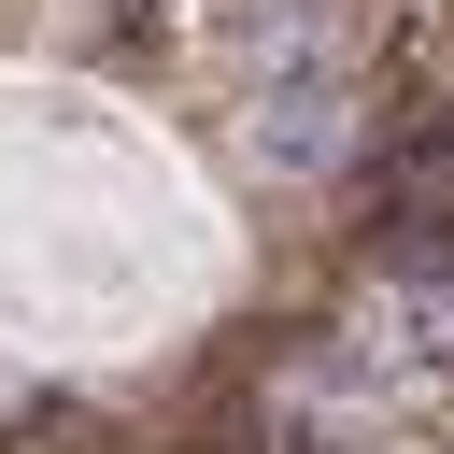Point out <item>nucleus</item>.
I'll use <instances>...</instances> for the list:
<instances>
[{
    "mask_svg": "<svg viewBox=\"0 0 454 454\" xmlns=\"http://www.w3.org/2000/svg\"><path fill=\"white\" fill-rule=\"evenodd\" d=\"M241 142H255V170H284V184L340 170V156H355V99H340V71H312V57H298V71H270Z\"/></svg>",
    "mask_w": 454,
    "mask_h": 454,
    "instance_id": "obj_1",
    "label": "nucleus"
},
{
    "mask_svg": "<svg viewBox=\"0 0 454 454\" xmlns=\"http://www.w3.org/2000/svg\"><path fill=\"white\" fill-rule=\"evenodd\" d=\"M383 369H454V284H397L383 298Z\"/></svg>",
    "mask_w": 454,
    "mask_h": 454,
    "instance_id": "obj_2",
    "label": "nucleus"
}]
</instances>
